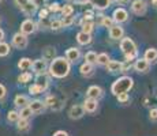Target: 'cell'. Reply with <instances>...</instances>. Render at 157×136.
Instances as JSON below:
<instances>
[{"instance_id":"51","label":"cell","mask_w":157,"mask_h":136,"mask_svg":"<svg viewBox=\"0 0 157 136\" xmlns=\"http://www.w3.org/2000/svg\"><path fill=\"white\" fill-rule=\"evenodd\" d=\"M112 2L117 3V4H124V3H128L130 0H112Z\"/></svg>"},{"instance_id":"39","label":"cell","mask_w":157,"mask_h":136,"mask_svg":"<svg viewBox=\"0 0 157 136\" xmlns=\"http://www.w3.org/2000/svg\"><path fill=\"white\" fill-rule=\"evenodd\" d=\"M29 93L32 95H38V94H41V93H44L43 90H41V87L38 86V84H32V86L29 87Z\"/></svg>"},{"instance_id":"13","label":"cell","mask_w":157,"mask_h":136,"mask_svg":"<svg viewBox=\"0 0 157 136\" xmlns=\"http://www.w3.org/2000/svg\"><path fill=\"white\" fill-rule=\"evenodd\" d=\"M66 57H67V60L70 63H77L78 60L81 59V50L75 46L68 48V49L66 50Z\"/></svg>"},{"instance_id":"54","label":"cell","mask_w":157,"mask_h":136,"mask_svg":"<svg viewBox=\"0 0 157 136\" xmlns=\"http://www.w3.org/2000/svg\"><path fill=\"white\" fill-rule=\"evenodd\" d=\"M67 2H68V3H72V2H75V0H67Z\"/></svg>"},{"instance_id":"25","label":"cell","mask_w":157,"mask_h":136,"mask_svg":"<svg viewBox=\"0 0 157 136\" xmlns=\"http://www.w3.org/2000/svg\"><path fill=\"white\" fill-rule=\"evenodd\" d=\"M43 57L45 60H51L52 61L53 59L56 57V49L55 48H52V46H48V48H45V49L43 50Z\"/></svg>"},{"instance_id":"30","label":"cell","mask_w":157,"mask_h":136,"mask_svg":"<svg viewBox=\"0 0 157 136\" xmlns=\"http://www.w3.org/2000/svg\"><path fill=\"white\" fill-rule=\"evenodd\" d=\"M100 25L104 26V27H112L115 25V20H113L112 17H105V15H101Z\"/></svg>"},{"instance_id":"44","label":"cell","mask_w":157,"mask_h":136,"mask_svg":"<svg viewBox=\"0 0 157 136\" xmlns=\"http://www.w3.org/2000/svg\"><path fill=\"white\" fill-rule=\"evenodd\" d=\"M149 119H150V121L157 123V108H150V110H149Z\"/></svg>"},{"instance_id":"20","label":"cell","mask_w":157,"mask_h":136,"mask_svg":"<svg viewBox=\"0 0 157 136\" xmlns=\"http://www.w3.org/2000/svg\"><path fill=\"white\" fill-rule=\"evenodd\" d=\"M77 41L79 45H89L90 42H92V35H90L89 33H85L81 30L77 34Z\"/></svg>"},{"instance_id":"40","label":"cell","mask_w":157,"mask_h":136,"mask_svg":"<svg viewBox=\"0 0 157 136\" xmlns=\"http://www.w3.org/2000/svg\"><path fill=\"white\" fill-rule=\"evenodd\" d=\"M45 105H47V106H51V108H53V109H56V97H53V95H48L47 98H45Z\"/></svg>"},{"instance_id":"21","label":"cell","mask_w":157,"mask_h":136,"mask_svg":"<svg viewBox=\"0 0 157 136\" xmlns=\"http://www.w3.org/2000/svg\"><path fill=\"white\" fill-rule=\"evenodd\" d=\"M122 67H123V63L116 61V60H109L107 64V69L112 74H116V72H122Z\"/></svg>"},{"instance_id":"46","label":"cell","mask_w":157,"mask_h":136,"mask_svg":"<svg viewBox=\"0 0 157 136\" xmlns=\"http://www.w3.org/2000/svg\"><path fill=\"white\" fill-rule=\"evenodd\" d=\"M48 15H49V10H48V7L47 8H41L40 11H38V18H48Z\"/></svg>"},{"instance_id":"27","label":"cell","mask_w":157,"mask_h":136,"mask_svg":"<svg viewBox=\"0 0 157 136\" xmlns=\"http://www.w3.org/2000/svg\"><path fill=\"white\" fill-rule=\"evenodd\" d=\"M29 127H30L29 119H19V120H18V123H17L18 131L25 132V131H28V129H29Z\"/></svg>"},{"instance_id":"29","label":"cell","mask_w":157,"mask_h":136,"mask_svg":"<svg viewBox=\"0 0 157 136\" xmlns=\"http://www.w3.org/2000/svg\"><path fill=\"white\" fill-rule=\"evenodd\" d=\"M10 50H11V46L7 44V42L2 41L0 42V57H6L10 54Z\"/></svg>"},{"instance_id":"5","label":"cell","mask_w":157,"mask_h":136,"mask_svg":"<svg viewBox=\"0 0 157 136\" xmlns=\"http://www.w3.org/2000/svg\"><path fill=\"white\" fill-rule=\"evenodd\" d=\"M29 41H28V35L23 34V33H17V34L13 35V45L17 49H26V46H28Z\"/></svg>"},{"instance_id":"50","label":"cell","mask_w":157,"mask_h":136,"mask_svg":"<svg viewBox=\"0 0 157 136\" xmlns=\"http://www.w3.org/2000/svg\"><path fill=\"white\" fill-rule=\"evenodd\" d=\"M53 136H68V134L66 131H62V129H60V131H56L55 134H53Z\"/></svg>"},{"instance_id":"1","label":"cell","mask_w":157,"mask_h":136,"mask_svg":"<svg viewBox=\"0 0 157 136\" xmlns=\"http://www.w3.org/2000/svg\"><path fill=\"white\" fill-rule=\"evenodd\" d=\"M71 69V63L67 60V57H55V59L51 61L48 72L52 78L56 79H63L70 74Z\"/></svg>"},{"instance_id":"43","label":"cell","mask_w":157,"mask_h":136,"mask_svg":"<svg viewBox=\"0 0 157 136\" xmlns=\"http://www.w3.org/2000/svg\"><path fill=\"white\" fill-rule=\"evenodd\" d=\"M48 10H49V13H57V11L62 10V6L59 3H52V4L48 6Z\"/></svg>"},{"instance_id":"36","label":"cell","mask_w":157,"mask_h":136,"mask_svg":"<svg viewBox=\"0 0 157 136\" xmlns=\"http://www.w3.org/2000/svg\"><path fill=\"white\" fill-rule=\"evenodd\" d=\"M144 105L145 106H156L157 105V98L155 95H147L144 99Z\"/></svg>"},{"instance_id":"7","label":"cell","mask_w":157,"mask_h":136,"mask_svg":"<svg viewBox=\"0 0 157 136\" xmlns=\"http://www.w3.org/2000/svg\"><path fill=\"white\" fill-rule=\"evenodd\" d=\"M147 10V3L145 0H134L131 3V11L135 15H144Z\"/></svg>"},{"instance_id":"32","label":"cell","mask_w":157,"mask_h":136,"mask_svg":"<svg viewBox=\"0 0 157 136\" xmlns=\"http://www.w3.org/2000/svg\"><path fill=\"white\" fill-rule=\"evenodd\" d=\"M32 114H33V110H32V109H30L29 106L21 108V110H19L21 119H30V117H32Z\"/></svg>"},{"instance_id":"24","label":"cell","mask_w":157,"mask_h":136,"mask_svg":"<svg viewBox=\"0 0 157 136\" xmlns=\"http://www.w3.org/2000/svg\"><path fill=\"white\" fill-rule=\"evenodd\" d=\"M94 64H90V63H83L82 65L79 67V72L82 76H90V75L93 74V71H94V67H93Z\"/></svg>"},{"instance_id":"31","label":"cell","mask_w":157,"mask_h":136,"mask_svg":"<svg viewBox=\"0 0 157 136\" xmlns=\"http://www.w3.org/2000/svg\"><path fill=\"white\" fill-rule=\"evenodd\" d=\"M32 79H33V75L28 71H23L22 74L18 76V82H19V83H29Z\"/></svg>"},{"instance_id":"18","label":"cell","mask_w":157,"mask_h":136,"mask_svg":"<svg viewBox=\"0 0 157 136\" xmlns=\"http://www.w3.org/2000/svg\"><path fill=\"white\" fill-rule=\"evenodd\" d=\"M86 95H87V98L98 99V98H101V95H102V90H101V87H98V86H90L86 91Z\"/></svg>"},{"instance_id":"26","label":"cell","mask_w":157,"mask_h":136,"mask_svg":"<svg viewBox=\"0 0 157 136\" xmlns=\"http://www.w3.org/2000/svg\"><path fill=\"white\" fill-rule=\"evenodd\" d=\"M81 27H82V31L92 34V31L94 30V23H93V20H85V19H82V20H81Z\"/></svg>"},{"instance_id":"42","label":"cell","mask_w":157,"mask_h":136,"mask_svg":"<svg viewBox=\"0 0 157 136\" xmlns=\"http://www.w3.org/2000/svg\"><path fill=\"white\" fill-rule=\"evenodd\" d=\"M62 27H63L62 19H53L52 22H51V29L52 30H60Z\"/></svg>"},{"instance_id":"15","label":"cell","mask_w":157,"mask_h":136,"mask_svg":"<svg viewBox=\"0 0 157 136\" xmlns=\"http://www.w3.org/2000/svg\"><path fill=\"white\" fill-rule=\"evenodd\" d=\"M83 108H85L86 113H94L98 108V99L94 98H86L83 102Z\"/></svg>"},{"instance_id":"9","label":"cell","mask_w":157,"mask_h":136,"mask_svg":"<svg viewBox=\"0 0 157 136\" xmlns=\"http://www.w3.org/2000/svg\"><path fill=\"white\" fill-rule=\"evenodd\" d=\"M36 29H37L36 22L33 19H29V18L21 23V33H23V34H26V35L33 34V33L36 31Z\"/></svg>"},{"instance_id":"3","label":"cell","mask_w":157,"mask_h":136,"mask_svg":"<svg viewBox=\"0 0 157 136\" xmlns=\"http://www.w3.org/2000/svg\"><path fill=\"white\" fill-rule=\"evenodd\" d=\"M120 50H122V53L124 54L126 61L137 60L138 48H137V45H135V42L130 37H123L122 40H120Z\"/></svg>"},{"instance_id":"35","label":"cell","mask_w":157,"mask_h":136,"mask_svg":"<svg viewBox=\"0 0 157 136\" xmlns=\"http://www.w3.org/2000/svg\"><path fill=\"white\" fill-rule=\"evenodd\" d=\"M109 56H108V53H100L97 56V64L98 65H107L108 61H109Z\"/></svg>"},{"instance_id":"52","label":"cell","mask_w":157,"mask_h":136,"mask_svg":"<svg viewBox=\"0 0 157 136\" xmlns=\"http://www.w3.org/2000/svg\"><path fill=\"white\" fill-rule=\"evenodd\" d=\"M3 40H4V31H3V30L0 29V42H2Z\"/></svg>"},{"instance_id":"19","label":"cell","mask_w":157,"mask_h":136,"mask_svg":"<svg viewBox=\"0 0 157 136\" xmlns=\"http://www.w3.org/2000/svg\"><path fill=\"white\" fill-rule=\"evenodd\" d=\"M45 102L40 101V99H34V101H30L29 104V108L33 110V113H41V112L45 109Z\"/></svg>"},{"instance_id":"10","label":"cell","mask_w":157,"mask_h":136,"mask_svg":"<svg viewBox=\"0 0 157 136\" xmlns=\"http://www.w3.org/2000/svg\"><path fill=\"white\" fill-rule=\"evenodd\" d=\"M109 37L115 41H120L124 37V29L119 23H115L112 27H109Z\"/></svg>"},{"instance_id":"4","label":"cell","mask_w":157,"mask_h":136,"mask_svg":"<svg viewBox=\"0 0 157 136\" xmlns=\"http://www.w3.org/2000/svg\"><path fill=\"white\" fill-rule=\"evenodd\" d=\"M15 3L21 8V11L25 13L26 15H33L38 8L32 0H15Z\"/></svg>"},{"instance_id":"11","label":"cell","mask_w":157,"mask_h":136,"mask_svg":"<svg viewBox=\"0 0 157 136\" xmlns=\"http://www.w3.org/2000/svg\"><path fill=\"white\" fill-rule=\"evenodd\" d=\"M150 68V63L147 61L145 57L142 59H137L134 63V69L137 72H140V74H145V72H147Z\"/></svg>"},{"instance_id":"55","label":"cell","mask_w":157,"mask_h":136,"mask_svg":"<svg viewBox=\"0 0 157 136\" xmlns=\"http://www.w3.org/2000/svg\"><path fill=\"white\" fill-rule=\"evenodd\" d=\"M0 2H2V0H0Z\"/></svg>"},{"instance_id":"41","label":"cell","mask_w":157,"mask_h":136,"mask_svg":"<svg viewBox=\"0 0 157 136\" xmlns=\"http://www.w3.org/2000/svg\"><path fill=\"white\" fill-rule=\"evenodd\" d=\"M116 98H117V102H119V104H127V102L130 101L128 93H122V94L116 95Z\"/></svg>"},{"instance_id":"34","label":"cell","mask_w":157,"mask_h":136,"mask_svg":"<svg viewBox=\"0 0 157 136\" xmlns=\"http://www.w3.org/2000/svg\"><path fill=\"white\" fill-rule=\"evenodd\" d=\"M62 22H63V27H70L72 23L75 22V17L74 15H66V17L62 18Z\"/></svg>"},{"instance_id":"22","label":"cell","mask_w":157,"mask_h":136,"mask_svg":"<svg viewBox=\"0 0 157 136\" xmlns=\"http://www.w3.org/2000/svg\"><path fill=\"white\" fill-rule=\"evenodd\" d=\"M33 67V61L29 59V57H22V59L18 61V68L21 71H29Z\"/></svg>"},{"instance_id":"8","label":"cell","mask_w":157,"mask_h":136,"mask_svg":"<svg viewBox=\"0 0 157 136\" xmlns=\"http://www.w3.org/2000/svg\"><path fill=\"white\" fill-rule=\"evenodd\" d=\"M48 68H49V65H48V61L44 59H37V60H34L33 61V72L34 74H44V72H47L48 71Z\"/></svg>"},{"instance_id":"6","label":"cell","mask_w":157,"mask_h":136,"mask_svg":"<svg viewBox=\"0 0 157 136\" xmlns=\"http://www.w3.org/2000/svg\"><path fill=\"white\" fill-rule=\"evenodd\" d=\"M112 18H113L115 23H119V25H122V23H124V22H127V20H128V13H127V10L119 7V8H116V10L113 11Z\"/></svg>"},{"instance_id":"14","label":"cell","mask_w":157,"mask_h":136,"mask_svg":"<svg viewBox=\"0 0 157 136\" xmlns=\"http://www.w3.org/2000/svg\"><path fill=\"white\" fill-rule=\"evenodd\" d=\"M86 2L90 3V4L93 6V8H96V10L104 11L111 6L112 0H86Z\"/></svg>"},{"instance_id":"45","label":"cell","mask_w":157,"mask_h":136,"mask_svg":"<svg viewBox=\"0 0 157 136\" xmlns=\"http://www.w3.org/2000/svg\"><path fill=\"white\" fill-rule=\"evenodd\" d=\"M93 17H94L93 10H86L85 13H83V19L85 20H93Z\"/></svg>"},{"instance_id":"47","label":"cell","mask_w":157,"mask_h":136,"mask_svg":"<svg viewBox=\"0 0 157 136\" xmlns=\"http://www.w3.org/2000/svg\"><path fill=\"white\" fill-rule=\"evenodd\" d=\"M134 67V64H132L131 61H124L123 63V67H122V72H127L128 69H131Z\"/></svg>"},{"instance_id":"37","label":"cell","mask_w":157,"mask_h":136,"mask_svg":"<svg viewBox=\"0 0 157 136\" xmlns=\"http://www.w3.org/2000/svg\"><path fill=\"white\" fill-rule=\"evenodd\" d=\"M60 13H62V17L71 15V14H74V7H72L71 4H64V6H62V10H60Z\"/></svg>"},{"instance_id":"23","label":"cell","mask_w":157,"mask_h":136,"mask_svg":"<svg viewBox=\"0 0 157 136\" xmlns=\"http://www.w3.org/2000/svg\"><path fill=\"white\" fill-rule=\"evenodd\" d=\"M144 57L149 63H156L157 61V49L156 48H149V49H146L144 53Z\"/></svg>"},{"instance_id":"49","label":"cell","mask_w":157,"mask_h":136,"mask_svg":"<svg viewBox=\"0 0 157 136\" xmlns=\"http://www.w3.org/2000/svg\"><path fill=\"white\" fill-rule=\"evenodd\" d=\"M33 3H34L36 6H37V7H43V6L45 4V2H47V0H32Z\"/></svg>"},{"instance_id":"16","label":"cell","mask_w":157,"mask_h":136,"mask_svg":"<svg viewBox=\"0 0 157 136\" xmlns=\"http://www.w3.org/2000/svg\"><path fill=\"white\" fill-rule=\"evenodd\" d=\"M36 84H38L41 87V90L45 91L48 89V86H49V78H48V75L45 72L44 74H37V76H36Z\"/></svg>"},{"instance_id":"28","label":"cell","mask_w":157,"mask_h":136,"mask_svg":"<svg viewBox=\"0 0 157 136\" xmlns=\"http://www.w3.org/2000/svg\"><path fill=\"white\" fill-rule=\"evenodd\" d=\"M97 56L98 54L96 52H93V50H90V52H87L85 54V63H90V64H97Z\"/></svg>"},{"instance_id":"2","label":"cell","mask_w":157,"mask_h":136,"mask_svg":"<svg viewBox=\"0 0 157 136\" xmlns=\"http://www.w3.org/2000/svg\"><path fill=\"white\" fill-rule=\"evenodd\" d=\"M132 86H134L132 78L124 75V76L117 78V79L112 83V86H111V93L116 97V95L122 94V93H128L130 90L132 89Z\"/></svg>"},{"instance_id":"12","label":"cell","mask_w":157,"mask_h":136,"mask_svg":"<svg viewBox=\"0 0 157 136\" xmlns=\"http://www.w3.org/2000/svg\"><path fill=\"white\" fill-rule=\"evenodd\" d=\"M85 114V108L83 105H74V106L70 108L68 110V116H70L71 120H78Z\"/></svg>"},{"instance_id":"48","label":"cell","mask_w":157,"mask_h":136,"mask_svg":"<svg viewBox=\"0 0 157 136\" xmlns=\"http://www.w3.org/2000/svg\"><path fill=\"white\" fill-rule=\"evenodd\" d=\"M6 93H7V90H6V87L3 86L2 83H0V101H2V99L6 97Z\"/></svg>"},{"instance_id":"17","label":"cell","mask_w":157,"mask_h":136,"mask_svg":"<svg viewBox=\"0 0 157 136\" xmlns=\"http://www.w3.org/2000/svg\"><path fill=\"white\" fill-rule=\"evenodd\" d=\"M30 104V99L28 95H23V94H18L14 98V105L17 108H23V106H29Z\"/></svg>"},{"instance_id":"38","label":"cell","mask_w":157,"mask_h":136,"mask_svg":"<svg viewBox=\"0 0 157 136\" xmlns=\"http://www.w3.org/2000/svg\"><path fill=\"white\" fill-rule=\"evenodd\" d=\"M51 22H52V20H51L49 18H40L37 26L41 27V29H51Z\"/></svg>"},{"instance_id":"33","label":"cell","mask_w":157,"mask_h":136,"mask_svg":"<svg viewBox=\"0 0 157 136\" xmlns=\"http://www.w3.org/2000/svg\"><path fill=\"white\" fill-rule=\"evenodd\" d=\"M21 119V116H19V112H17V110H10L7 113V120L10 123H18V120Z\"/></svg>"},{"instance_id":"53","label":"cell","mask_w":157,"mask_h":136,"mask_svg":"<svg viewBox=\"0 0 157 136\" xmlns=\"http://www.w3.org/2000/svg\"><path fill=\"white\" fill-rule=\"evenodd\" d=\"M152 4H153V6H156V7H157V0H152Z\"/></svg>"}]
</instances>
